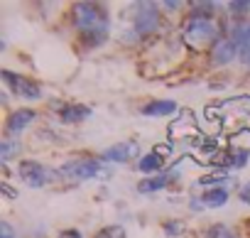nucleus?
I'll return each mask as SVG.
<instances>
[{
	"label": "nucleus",
	"instance_id": "obj_1",
	"mask_svg": "<svg viewBox=\"0 0 250 238\" xmlns=\"http://www.w3.org/2000/svg\"><path fill=\"white\" fill-rule=\"evenodd\" d=\"M74 25L81 30V35H88V32L108 35V15L101 5H93V3L74 5Z\"/></svg>",
	"mask_w": 250,
	"mask_h": 238
},
{
	"label": "nucleus",
	"instance_id": "obj_2",
	"mask_svg": "<svg viewBox=\"0 0 250 238\" xmlns=\"http://www.w3.org/2000/svg\"><path fill=\"white\" fill-rule=\"evenodd\" d=\"M0 74H3V81L8 84V88H10L15 96L25 98V101H40V98L44 96L42 86H40L37 81L22 76V74H15V71H10V69H3Z\"/></svg>",
	"mask_w": 250,
	"mask_h": 238
},
{
	"label": "nucleus",
	"instance_id": "obj_3",
	"mask_svg": "<svg viewBox=\"0 0 250 238\" xmlns=\"http://www.w3.org/2000/svg\"><path fill=\"white\" fill-rule=\"evenodd\" d=\"M59 172H62L64 177H69V179L86 182V179H93V177L101 174V162L93 160V157H76V160L64 162Z\"/></svg>",
	"mask_w": 250,
	"mask_h": 238
},
{
	"label": "nucleus",
	"instance_id": "obj_4",
	"mask_svg": "<svg viewBox=\"0 0 250 238\" xmlns=\"http://www.w3.org/2000/svg\"><path fill=\"white\" fill-rule=\"evenodd\" d=\"M213 37H216V25L208 18H194L187 25V32H184V40L194 47H201V44L211 42Z\"/></svg>",
	"mask_w": 250,
	"mask_h": 238
},
{
	"label": "nucleus",
	"instance_id": "obj_5",
	"mask_svg": "<svg viewBox=\"0 0 250 238\" xmlns=\"http://www.w3.org/2000/svg\"><path fill=\"white\" fill-rule=\"evenodd\" d=\"M18 174H20V179H22L27 187H32V189H40V187H44V184L49 182V170H47L44 165H40L37 160H22V162L18 165Z\"/></svg>",
	"mask_w": 250,
	"mask_h": 238
},
{
	"label": "nucleus",
	"instance_id": "obj_6",
	"mask_svg": "<svg viewBox=\"0 0 250 238\" xmlns=\"http://www.w3.org/2000/svg\"><path fill=\"white\" fill-rule=\"evenodd\" d=\"M157 25H160L157 8L150 5V3H143L140 13L135 15V32L138 35H150V32H157Z\"/></svg>",
	"mask_w": 250,
	"mask_h": 238
},
{
	"label": "nucleus",
	"instance_id": "obj_7",
	"mask_svg": "<svg viewBox=\"0 0 250 238\" xmlns=\"http://www.w3.org/2000/svg\"><path fill=\"white\" fill-rule=\"evenodd\" d=\"M238 52H240V47L233 37H221V40H216V44L211 49V59H213V64L223 66V64H230Z\"/></svg>",
	"mask_w": 250,
	"mask_h": 238
},
{
	"label": "nucleus",
	"instance_id": "obj_8",
	"mask_svg": "<svg viewBox=\"0 0 250 238\" xmlns=\"http://www.w3.org/2000/svg\"><path fill=\"white\" fill-rule=\"evenodd\" d=\"M32 121H35V110H32V108H18V110H13L10 118H8V123H5L8 135H18V133H22Z\"/></svg>",
	"mask_w": 250,
	"mask_h": 238
},
{
	"label": "nucleus",
	"instance_id": "obj_9",
	"mask_svg": "<svg viewBox=\"0 0 250 238\" xmlns=\"http://www.w3.org/2000/svg\"><path fill=\"white\" fill-rule=\"evenodd\" d=\"M135 152H138V145L135 143H118V145H110L108 150H103V160L123 165V162L133 160Z\"/></svg>",
	"mask_w": 250,
	"mask_h": 238
},
{
	"label": "nucleus",
	"instance_id": "obj_10",
	"mask_svg": "<svg viewBox=\"0 0 250 238\" xmlns=\"http://www.w3.org/2000/svg\"><path fill=\"white\" fill-rule=\"evenodd\" d=\"M162 162L165 160H162L160 152H147V155H143L138 160V172H143V174H160Z\"/></svg>",
	"mask_w": 250,
	"mask_h": 238
},
{
	"label": "nucleus",
	"instance_id": "obj_11",
	"mask_svg": "<svg viewBox=\"0 0 250 238\" xmlns=\"http://www.w3.org/2000/svg\"><path fill=\"white\" fill-rule=\"evenodd\" d=\"M201 201L206 204V209H218V206H223V204L228 201V192H226L223 187L206 189V192H204V196H201Z\"/></svg>",
	"mask_w": 250,
	"mask_h": 238
},
{
	"label": "nucleus",
	"instance_id": "obj_12",
	"mask_svg": "<svg viewBox=\"0 0 250 238\" xmlns=\"http://www.w3.org/2000/svg\"><path fill=\"white\" fill-rule=\"evenodd\" d=\"M172 113H177L174 101H152L143 108V115H172Z\"/></svg>",
	"mask_w": 250,
	"mask_h": 238
},
{
	"label": "nucleus",
	"instance_id": "obj_13",
	"mask_svg": "<svg viewBox=\"0 0 250 238\" xmlns=\"http://www.w3.org/2000/svg\"><path fill=\"white\" fill-rule=\"evenodd\" d=\"M88 115H91V108H88V106H64L62 121H66V123H79V121H83V118H88Z\"/></svg>",
	"mask_w": 250,
	"mask_h": 238
},
{
	"label": "nucleus",
	"instance_id": "obj_14",
	"mask_svg": "<svg viewBox=\"0 0 250 238\" xmlns=\"http://www.w3.org/2000/svg\"><path fill=\"white\" fill-rule=\"evenodd\" d=\"M167 182H169V177L160 172V174H155V177H150V179L140 182V184H138V189H140V192H145V194H147V192H160V189H165V187H167Z\"/></svg>",
	"mask_w": 250,
	"mask_h": 238
},
{
	"label": "nucleus",
	"instance_id": "obj_15",
	"mask_svg": "<svg viewBox=\"0 0 250 238\" xmlns=\"http://www.w3.org/2000/svg\"><path fill=\"white\" fill-rule=\"evenodd\" d=\"M240 59L250 62V25L243 27V42H240Z\"/></svg>",
	"mask_w": 250,
	"mask_h": 238
},
{
	"label": "nucleus",
	"instance_id": "obj_16",
	"mask_svg": "<svg viewBox=\"0 0 250 238\" xmlns=\"http://www.w3.org/2000/svg\"><path fill=\"white\" fill-rule=\"evenodd\" d=\"M211 238H235V233L228 228V226H223V223H218V226H211V233H208Z\"/></svg>",
	"mask_w": 250,
	"mask_h": 238
},
{
	"label": "nucleus",
	"instance_id": "obj_17",
	"mask_svg": "<svg viewBox=\"0 0 250 238\" xmlns=\"http://www.w3.org/2000/svg\"><path fill=\"white\" fill-rule=\"evenodd\" d=\"M15 150H18V143H13V140H5L0 145V157H3V162H8L15 155Z\"/></svg>",
	"mask_w": 250,
	"mask_h": 238
},
{
	"label": "nucleus",
	"instance_id": "obj_18",
	"mask_svg": "<svg viewBox=\"0 0 250 238\" xmlns=\"http://www.w3.org/2000/svg\"><path fill=\"white\" fill-rule=\"evenodd\" d=\"M96 238H125V231H123L120 226H108V228H103Z\"/></svg>",
	"mask_w": 250,
	"mask_h": 238
},
{
	"label": "nucleus",
	"instance_id": "obj_19",
	"mask_svg": "<svg viewBox=\"0 0 250 238\" xmlns=\"http://www.w3.org/2000/svg\"><path fill=\"white\" fill-rule=\"evenodd\" d=\"M248 157H250V150L243 148V150H238V155L230 157V165H233V167H243V165L248 162Z\"/></svg>",
	"mask_w": 250,
	"mask_h": 238
},
{
	"label": "nucleus",
	"instance_id": "obj_20",
	"mask_svg": "<svg viewBox=\"0 0 250 238\" xmlns=\"http://www.w3.org/2000/svg\"><path fill=\"white\" fill-rule=\"evenodd\" d=\"M165 231H167V236H179L184 231V223L182 221H167L165 223Z\"/></svg>",
	"mask_w": 250,
	"mask_h": 238
},
{
	"label": "nucleus",
	"instance_id": "obj_21",
	"mask_svg": "<svg viewBox=\"0 0 250 238\" xmlns=\"http://www.w3.org/2000/svg\"><path fill=\"white\" fill-rule=\"evenodd\" d=\"M228 8L233 10V15H243L245 10H250V3H230Z\"/></svg>",
	"mask_w": 250,
	"mask_h": 238
},
{
	"label": "nucleus",
	"instance_id": "obj_22",
	"mask_svg": "<svg viewBox=\"0 0 250 238\" xmlns=\"http://www.w3.org/2000/svg\"><path fill=\"white\" fill-rule=\"evenodd\" d=\"M0 238H13V226L8 221L0 223Z\"/></svg>",
	"mask_w": 250,
	"mask_h": 238
},
{
	"label": "nucleus",
	"instance_id": "obj_23",
	"mask_svg": "<svg viewBox=\"0 0 250 238\" xmlns=\"http://www.w3.org/2000/svg\"><path fill=\"white\" fill-rule=\"evenodd\" d=\"M59 238H83V236H81V231H79V228H66V231H62V233H59Z\"/></svg>",
	"mask_w": 250,
	"mask_h": 238
},
{
	"label": "nucleus",
	"instance_id": "obj_24",
	"mask_svg": "<svg viewBox=\"0 0 250 238\" xmlns=\"http://www.w3.org/2000/svg\"><path fill=\"white\" fill-rule=\"evenodd\" d=\"M240 199H243L245 204H250V182L243 184V189H240Z\"/></svg>",
	"mask_w": 250,
	"mask_h": 238
},
{
	"label": "nucleus",
	"instance_id": "obj_25",
	"mask_svg": "<svg viewBox=\"0 0 250 238\" xmlns=\"http://www.w3.org/2000/svg\"><path fill=\"white\" fill-rule=\"evenodd\" d=\"M189 206H191V211H204V209H206V204H204L201 199H191Z\"/></svg>",
	"mask_w": 250,
	"mask_h": 238
},
{
	"label": "nucleus",
	"instance_id": "obj_26",
	"mask_svg": "<svg viewBox=\"0 0 250 238\" xmlns=\"http://www.w3.org/2000/svg\"><path fill=\"white\" fill-rule=\"evenodd\" d=\"M165 8H169V10H179L182 3H172V0H169V3H165Z\"/></svg>",
	"mask_w": 250,
	"mask_h": 238
}]
</instances>
